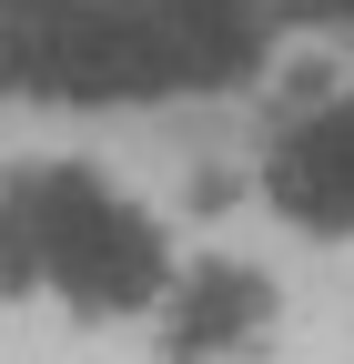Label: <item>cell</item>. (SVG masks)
I'll use <instances>...</instances> for the list:
<instances>
[{
  "mask_svg": "<svg viewBox=\"0 0 354 364\" xmlns=\"http://www.w3.org/2000/svg\"><path fill=\"white\" fill-rule=\"evenodd\" d=\"M284 324V294L274 273L243 263V253H203V263H172V284L152 304V354L162 364H253Z\"/></svg>",
  "mask_w": 354,
  "mask_h": 364,
  "instance_id": "cell-1",
  "label": "cell"
},
{
  "mask_svg": "<svg viewBox=\"0 0 354 364\" xmlns=\"http://www.w3.org/2000/svg\"><path fill=\"white\" fill-rule=\"evenodd\" d=\"M274 182H284V213L334 223V233H344V223H354V102L304 132V152L284 142V172H274Z\"/></svg>",
  "mask_w": 354,
  "mask_h": 364,
  "instance_id": "cell-2",
  "label": "cell"
}]
</instances>
